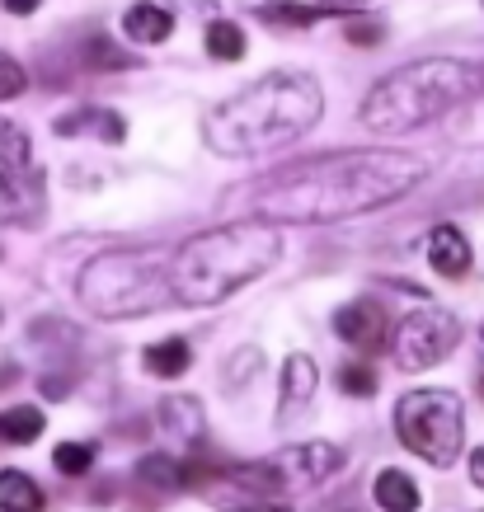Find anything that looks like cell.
<instances>
[{"label":"cell","instance_id":"34","mask_svg":"<svg viewBox=\"0 0 484 512\" xmlns=\"http://www.w3.org/2000/svg\"><path fill=\"white\" fill-rule=\"evenodd\" d=\"M259 512H282V508H259Z\"/></svg>","mask_w":484,"mask_h":512},{"label":"cell","instance_id":"35","mask_svg":"<svg viewBox=\"0 0 484 512\" xmlns=\"http://www.w3.org/2000/svg\"><path fill=\"white\" fill-rule=\"evenodd\" d=\"M480 339H484V329H480Z\"/></svg>","mask_w":484,"mask_h":512},{"label":"cell","instance_id":"1","mask_svg":"<svg viewBox=\"0 0 484 512\" xmlns=\"http://www.w3.org/2000/svg\"><path fill=\"white\" fill-rule=\"evenodd\" d=\"M423 179H428V160L409 151H334L259 179L250 188V207L259 221L325 226V221H348L391 207Z\"/></svg>","mask_w":484,"mask_h":512},{"label":"cell","instance_id":"7","mask_svg":"<svg viewBox=\"0 0 484 512\" xmlns=\"http://www.w3.org/2000/svg\"><path fill=\"white\" fill-rule=\"evenodd\" d=\"M344 461V447H334V442H297V447H282L278 456L231 466L226 475L250 494H287V489H320L344 470Z\"/></svg>","mask_w":484,"mask_h":512},{"label":"cell","instance_id":"28","mask_svg":"<svg viewBox=\"0 0 484 512\" xmlns=\"http://www.w3.org/2000/svg\"><path fill=\"white\" fill-rule=\"evenodd\" d=\"M254 372H259V353H254V348H245V353H235V367H226V381H231V386H240V381H250Z\"/></svg>","mask_w":484,"mask_h":512},{"label":"cell","instance_id":"24","mask_svg":"<svg viewBox=\"0 0 484 512\" xmlns=\"http://www.w3.org/2000/svg\"><path fill=\"white\" fill-rule=\"evenodd\" d=\"M24 85H29L24 66H19L15 57H5V52H0V99H19V94H24Z\"/></svg>","mask_w":484,"mask_h":512},{"label":"cell","instance_id":"36","mask_svg":"<svg viewBox=\"0 0 484 512\" xmlns=\"http://www.w3.org/2000/svg\"><path fill=\"white\" fill-rule=\"evenodd\" d=\"M0 132H5V127H0Z\"/></svg>","mask_w":484,"mask_h":512},{"label":"cell","instance_id":"29","mask_svg":"<svg viewBox=\"0 0 484 512\" xmlns=\"http://www.w3.org/2000/svg\"><path fill=\"white\" fill-rule=\"evenodd\" d=\"M38 5H43V0H5V10H10V15H33Z\"/></svg>","mask_w":484,"mask_h":512},{"label":"cell","instance_id":"11","mask_svg":"<svg viewBox=\"0 0 484 512\" xmlns=\"http://www.w3.org/2000/svg\"><path fill=\"white\" fill-rule=\"evenodd\" d=\"M315 386H320V372L306 353H292L282 362V381H278V423H292L315 400Z\"/></svg>","mask_w":484,"mask_h":512},{"label":"cell","instance_id":"16","mask_svg":"<svg viewBox=\"0 0 484 512\" xmlns=\"http://www.w3.org/2000/svg\"><path fill=\"white\" fill-rule=\"evenodd\" d=\"M156 423L170 437H184V442H198L203 437V409L193 395H170V400L156 409Z\"/></svg>","mask_w":484,"mask_h":512},{"label":"cell","instance_id":"9","mask_svg":"<svg viewBox=\"0 0 484 512\" xmlns=\"http://www.w3.org/2000/svg\"><path fill=\"white\" fill-rule=\"evenodd\" d=\"M43 202V170L33 165V146L19 127L0 132V221H15Z\"/></svg>","mask_w":484,"mask_h":512},{"label":"cell","instance_id":"25","mask_svg":"<svg viewBox=\"0 0 484 512\" xmlns=\"http://www.w3.org/2000/svg\"><path fill=\"white\" fill-rule=\"evenodd\" d=\"M85 57H90V66H99V71H113V66H132V57H123V52H118L109 38H94Z\"/></svg>","mask_w":484,"mask_h":512},{"label":"cell","instance_id":"14","mask_svg":"<svg viewBox=\"0 0 484 512\" xmlns=\"http://www.w3.org/2000/svg\"><path fill=\"white\" fill-rule=\"evenodd\" d=\"M372 498L381 503V512H419L423 494H419V484L409 480L405 470H381L372 480Z\"/></svg>","mask_w":484,"mask_h":512},{"label":"cell","instance_id":"18","mask_svg":"<svg viewBox=\"0 0 484 512\" xmlns=\"http://www.w3.org/2000/svg\"><path fill=\"white\" fill-rule=\"evenodd\" d=\"M188 362H193V348H188L184 339H165V343H151V348H146V372L160 376V381L184 376Z\"/></svg>","mask_w":484,"mask_h":512},{"label":"cell","instance_id":"13","mask_svg":"<svg viewBox=\"0 0 484 512\" xmlns=\"http://www.w3.org/2000/svg\"><path fill=\"white\" fill-rule=\"evenodd\" d=\"M123 33L132 38V43H165L174 33V15L165 10V5H156V0H137L132 10L123 15Z\"/></svg>","mask_w":484,"mask_h":512},{"label":"cell","instance_id":"6","mask_svg":"<svg viewBox=\"0 0 484 512\" xmlns=\"http://www.w3.org/2000/svg\"><path fill=\"white\" fill-rule=\"evenodd\" d=\"M395 433L428 466H438V470L456 466V456L466 447V409H461V395L456 390H438V386L400 395V404H395Z\"/></svg>","mask_w":484,"mask_h":512},{"label":"cell","instance_id":"3","mask_svg":"<svg viewBox=\"0 0 484 512\" xmlns=\"http://www.w3.org/2000/svg\"><path fill=\"white\" fill-rule=\"evenodd\" d=\"M282 240L273 221H231V226H212V231L188 235L170 259V292L174 306H221L226 296L250 287L278 264Z\"/></svg>","mask_w":484,"mask_h":512},{"label":"cell","instance_id":"19","mask_svg":"<svg viewBox=\"0 0 484 512\" xmlns=\"http://www.w3.org/2000/svg\"><path fill=\"white\" fill-rule=\"evenodd\" d=\"M0 437L15 442V447H29L33 437H43V409H33V404L5 409V414H0Z\"/></svg>","mask_w":484,"mask_h":512},{"label":"cell","instance_id":"30","mask_svg":"<svg viewBox=\"0 0 484 512\" xmlns=\"http://www.w3.org/2000/svg\"><path fill=\"white\" fill-rule=\"evenodd\" d=\"M470 480H475V484L484 489V447L475 451V456H470Z\"/></svg>","mask_w":484,"mask_h":512},{"label":"cell","instance_id":"23","mask_svg":"<svg viewBox=\"0 0 484 512\" xmlns=\"http://www.w3.org/2000/svg\"><path fill=\"white\" fill-rule=\"evenodd\" d=\"M339 390L353 400H367V395H376V372L367 362H348V367H339Z\"/></svg>","mask_w":484,"mask_h":512},{"label":"cell","instance_id":"33","mask_svg":"<svg viewBox=\"0 0 484 512\" xmlns=\"http://www.w3.org/2000/svg\"><path fill=\"white\" fill-rule=\"evenodd\" d=\"M480 395H484V372H480Z\"/></svg>","mask_w":484,"mask_h":512},{"label":"cell","instance_id":"31","mask_svg":"<svg viewBox=\"0 0 484 512\" xmlns=\"http://www.w3.org/2000/svg\"><path fill=\"white\" fill-rule=\"evenodd\" d=\"M315 5H325V10H358V5H372V0H315Z\"/></svg>","mask_w":484,"mask_h":512},{"label":"cell","instance_id":"20","mask_svg":"<svg viewBox=\"0 0 484 512\" xmlns=\"http://www.w3.org/2000/svg\"><path fill=\"white\" fill-rule=\"evenodd\" d=\"M207 57H212V62H240V57H245V29L231 24V19L207 24Z\"/></svg>","mask_w":484,"mask_h":512},{"label":"cell","instance_id":"21","mask_svg":"<svg viewBox=\"0 0 484 512\" xmlns=\"http://www.w3.org/2000/svg\"><path fill=\"white\" fill-rule=\"evenodd\" d=\"M137 480L141 484H151V489H165V494H174V489H184L188 475L179 461H170V456H146L137 466Z\"/></svg>","mask_w":484,"mask_h":512},{"label":"cell","instance_id":"5","mask_svg":"<svg viewBox=\"0 0 484 512\" xmlns=\"http://www.w3.org/2000/svg\"><path fill=\"white\" fill-rule=\"evenodd\" d=\"M85 311L104 320H137L174 306L170 292V264L146 254V249H104L80 268L76 282Z\"/></svg>","mask_w":484,"mask_h":512},{"label":"cell","instance_id":"12","mask_svg":"<svg viewBox=\"0 0 484 512\" xmlns=\"http://www.w3.org/2000/svg\"><path fill=\"white\" fill-rule=\"evenodd\" d=\"M428 264L438 268L442 278H466V268H470V240L456 226H433L428 231Z\"/></svg>","mask_w":484,"mask_h":512},{"label":"cell","instance_id":"26","mask_svg":"<svg viewBox=\"0 0 484 512\" xmlns=\"http://www.w3.org/2000/svg\"><path fill=\"white\" fill-rule=\"evenodd\" d=\"M325 10H301V5H268L264 19H282V24H315Z\"/></svg>","mask_w":484,"mask_h":512},{"label":"cell","instance_id":"22","mask_svg":"<svg viewBox=\"0 0 484 512\" xmlns=\"http://www.w3.org/2000/svg\"><path fill=\"white\" fill-rule=\"evenodd\" d=\"M52 466L62 470V475H71V480H80L94 466V447L90 442H62V447L52 451Z\"/></svg>","mask_w":484,"mask_h":512},{"label":"cell","instance_id":"10","mask_svg":"<svg viewBox=\"0 0 484 512\" xmlns=\"http://www.w3.org/2000/svg\"><path fill=\"white\" fill-rule=\"evenodd\" d=\"M334 329H339V339H344L348 348L376 353V348L386 343V311L376 306L372 296H358V301H348L344 311L334 315Z\"/></svg>","mask_w":484,"mask_h":512},{"label":"cell","instance_id":"2","mask_svg":"<svg viewBox=\"0 0 484 512\" xmlns=\"http://www.w3.org/2000/svg\"><path fill=\"white\" fill-rule=\"evenodd\" d=\"M325 113V90L320 80L306 71H268V76L250 80L240 94H231L226 104L203 118V141L217 156L250 160L268 156L278 146H292L306 137Z\"/></svg>","mask_w":484,"mask_h":512},{"label":"cell","instance_id":"15","mask_svg":"<svg viewBox=\"0 0 484 512\" xmlns=\"http://www.w3.org/2000/svg\"><path fill=\"white\" fill-rule=\"evenodd\" d=\"M57 132H62V137H76V132H94L99 141L118 146V141L127 137V123L118 118V113H109V109H80V113H66V118H57Z\"/></svg>","mask_w":484,"mask_h":512},{"label":"cell","instance_id":"32","mask_svg":"<svg viewBox=\"0 0 484 512\" xmlns=\"http://www.w3.org/2000/svg\"><path fill=\"white\" fill-rule=\"evenodd\" d=\"M15 376H19L15 367H0V386H10V381H15Z\"/></svg>","mask_w":484,"mask_h":512},{"label":"cell","instance_id":"8","mask_svg":"<svg viewBox=\"0 0 484 512\" xmlns=\"http://www.w3.org/2000/svg\"><path fill=\"white\" fill-rule=\"evenodd\" d=\"M456 343H461V320L438 306H423V311H409L395 329V362L405 372H423V367H438L442 357H452Z\"/></svg>","mask_w":484,"mask_h":512},{"label":"cell","instance_id":"4","mask_svg":"<svg viewBox=\"0 0 484 512\" xmlns=\"http://www.w3.org/2000/svg\"><path fill=\"white\" fill-rule=\"evenodd\" d=\"M484 90V66L461 57H423L381 76L362 99V127L376 137H405Z\"/></svg>","mask_w":484,"mask_h":512},{"label":"cell","instance_id":"17","mask_svg":"<svg viewBox=\"0 0 484 512\" xmlns=\"http://www.w3.org/2000/svg\"><path fill=\"white\" fill-rule=\"evenodd\" d=\"M43 489L24 470H0V512H43Z\"/></svg>","mask_w":484,"mask_h":512},{"label":"cell","instance_id":"27","mask_svg":"<svg viewBox=\"0 0 484 512\" xmlns=\"http://www.w3.org/2000/svg\"><path fill=\"white\" fill-rule=\"evenodd\" d=\"M344 33H348V43L353 47H376L381 43V24H376V19H353Z\"/></svg>","mask_w":484,"mask_h":512}]
</instances>
